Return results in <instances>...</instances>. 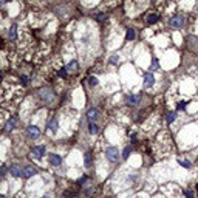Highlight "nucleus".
<instances>
[{
	"mask_svg": "<svg viewBox=\"0 0 198 198\" xmlns=\"http://www.w3.org/2000/svg\"><path fill=\"white\" fill-rule=\"evenodd\" d=\"M88 84H90V85H96V84H98V79L90 78V79H88Z\"/></svg>",
	"mask_w": 198,
	"mask_h": 198,
	"instance_id": "24",
	"label": "nucleus"
},
{
	"mask_svg": "<svg viewBox=\"0 0 198 198\" xmlns=\"http://www.w3.org/2000/svg\"><path fill=\"white\" fill-rule=\"evenodd\" d=\"M9 37L11 39H17V25H13L9 28Z\"/></svg>",
	"mask_w": 198,
	"mask_h": 198,
	"instance_id": "11",
	"label": "nucleus"
},
{
	"mask_svg": "<svg viewBox=\"0 0 198 198\" xmlns=\"http://www.w3.org/2000/svg\"><path fill=\"white\" fill-rule=\"evenodd\" d=\"M177 119V112H170L169 115H167V122H173V121Z\"/></svg>",
	"mask_w": 198,
	"mask_h": 198,
	"instance_id": "14",
	"label": "nucleus"
},
{
	"mask_svg": "<svg viewBox=\"0 0 198 198\" xmlns=\"http://www.w3.org/2000/svg\"><path fill=\"white\" fill-rule=\"evenodd\" d=\"M59 76H60V78H67V68H62V70H59Z\"/></svg>",
	"mask_w": 198,
	"mask_h": 198,
	"instance_id": "23",
	"label": "nucleus"
},
{
	"mask_svg": "<svg viewBox=\"0 0 198 198\" xmlns=\"http://www.w3.org/2000/svg\"><path fill=\"white\" fill-rule=\"evenodd\" d=\"M183 23H184V17L183 16H175L170 19V22H169V25L172 26V28H181Z\"/></svg>",
	"mask_w": 198,
	"mask_h": 198,
	"instance_id": "4",
	"label": "nucleus"
},
{
	"mask_svg": "<svg viewBox=\"0 0 198 198\" xmlns=\"http://www.w3.org/2000/svg\"><path fill=\"white\" fill-rule=\"evenodd\" d=\"M184 107H186V104H184V102H180V104H178V108H180V110H183Z\"/></svg>",
	"mask_w": 198,
	"mask_h": 198,
	"instance_id": "28",
	"label": "nucleus"
},
{
	"mask_svg": "<svg viewBox=\"0 0 198 198\" xmlns=\"http://www.w3.org/2000/svg\"><path fill=\"white\" fill-rule=\"evenodd\" d=\"M36 173H37V170L34 169V167H25V169H23V173H22V177L31 178L33 175H36Z\"/></svg>",
	"mask_w": 198,
	"mask_h": 198,
	"instance_id": "10",
	"label": "nucleus"
},
{
	"mask_svg": "<svg viewBox=\"0 0 198 198\" xmlns=\"http://www.w3.org/2000/svg\"><path fill=\"white\" fill-rule=\"evenodd\" d=\"M180 164H181L183 167H187V169H189L190 166H192V164H190V163L187 161V159H181V161H180Z\"/></svg>",
	"mask_w": 198,
	"mask_h": 198,
	"instance_id": "20",
	"label": "nucleus"
},
{
	"mask_svg": "<svg viewBox=\"0 0 198 198\" xmlns=\"http://www.w3.org/2000/svg\"><path fill=\"white\" fill-rule=\"evenodd\" d=\"M48 128H51L53 132H58V122H56L54 119H51V121H50V124H48Z\"/></svg>",
	"mask_w": 198,
	"mask_h": 198,
	"instance_id": "16",
	"label": "nucleus"
},
{
	"mask_svg": "<svg viewBox=\"0 0 198 198\" xmlns=\"http://www.w3.org/2000/svg\"><path fill=\"white\" fill-rule=\"evenodd\" d=\"M116 60H118V58H116V56H113V58L110 59V62H112V64H116Z\"/></svg>",
	"mask_w": 198,
	"mask_h": 198,
	"instance_id": "29",
	"label": "nucleus"
},
{
	"mask_svg": "<svg viewBox=\"0 0 198 198\" xmlns=\"http://www.w3.org/2000/svg\"><path fill=\"white\" fill-rule=\"evenodd\" d=\"M128 155H130V148H128V147H125V148H124V152H122V157H124V159H125V158H128Z\"/></svg>",
	"mask_w": 198,
	"mask_h": 198,
	"instance_id": "22",
	"label": "nucleus"
},
{
	"mask_svg": "<svg viewBox=\"0 0 198 198\" xmlns=\"http://www.w3.org/2000/svg\"><path fill=\"white\" fill-rule=\"evenodd\" d=\"M48 161H50V164L51 166H60V163H62V158L59 157V155H54V153H50V157H48Z\"/></svg>",
	"mask_w": 198,
	"mask_h": 198,
	"instance_id": "5",
	"label": "nucleus"
},
{
	"mask_svg": "<svg viewBox=\"0 0 198 198\" xmlns=\"http://www.w3.org/2000/svg\"><path fill=\"white\" fill-rule=\"evenodd\" d=\"M147 20H148V23H155V22L158 20V16H148Z\"/></svg>",
	"mask_w": 198,
	"mask_h": 198,
	"instance_id": "21",
	"label": "nucleus"
},
{
	"mask_svg": "<svg viewBox=\"0 0 198 198\" xmlns=\"http://www.w3.org/2000/svg\"><path fill=\"white\" fill-rule=\"evenodd\" d=\"M33 155L34 157H37V158H42L45 155V147L43 146H37V147H33Z\"/></svg>",
	"mask_w": 198,
	"mask_h": 198,
	"instance_id": "9",
	"label": "nucleus"
},
{
	"mask_svg": "<svg viewBox=\"0 0 198 198\" xmlns=\"http://www.w3.org/2000/svg\"><path fill=\"white\" fill-rule=\"evenodd\" d=\"M186 195H187V198H193V193L190 190H186Z\"/></svg>",
	"mask_w": 198,
	"mask_h": 198,
	"instance_id": "27",
	"label": "nucleus"
},
{
	"mask_svg": "<svg viewBox=\"0 0 198 198\" xmlns=\"http://www.w3.org/2000/svg\"><path fill=\"white\" fill-rule=\"evenodd\" d=\"M152 68H158V60L153 59V64H152Z\"/></svg>",
	"mask_w": 198,
	"mask_h": 198,
	"instance_id": "26",
	"label": "nucleus"
},
{
	"mask_svg": "<svg viewBox=\"0 0 198 198\" xmlns=\"http://www.w3.org/2000/svg\"><path fill=\"white\" fill-rule=\"evenodd\" d=\"M9 173L13 175L14 178H19V177H22V173H23V169H22L20 166H17V164H14L13 167L9 169Z\"/></svg>",
	"mask_w": 198,
	"mask_h": 198,
	"instance_id": "7",
	"label": "nucleus"
},
{
	"mask_svg": "<svg viewBox=\"0 0 198 198\" xmlns=\"http://www.w3.org/2000/svg\"><path fill=\"white\" fill-rule=\"evenodd\" d=\"M14 127H16V119H14V118H13V119H9L8 121V124H6V130H13V128Z\"/></svg>",
	"mask_w": 198,
	"mask_h": 198,
	"instance_id": "15",
	"label": "nucleus"
},
{
	"mask_svg": "<svg viewBox=\"0 0 198 198\" xmlns=\"http://www.w3.org/2000/svg\"><path fill=\"white\" fill-rule=\"evenodd\" d=\"M39 96L43 99V101H53V99H54V93L50 88H42V90H39Z\"/></svg>",
	"mask_w": 198,
	"mask_h": 198,
	"instance_id": "2",
	"label": "nucleus"
},
{
	"mask_svg": "<svg viewBox=\"0 0 198 198\" xmlns=\"http://www.w3.org/2000/svg\"><path fill=\"white\" fill-rule=\"evenodd\" d=\"M67 70H68V71H74V70H78V62H76V60H71V62L67 65Z\"/></svg>",
	"mask_w": 198,
	"mask_h": 198,
	"instance_id": "13",
	"label": "nucleus"
},
{
	"mask_svg": "<svg viewBox=\"0 0 198 198\" xmlns=\"http://www.w3.org/2000/svg\"><path fill=\"white\" fill-rule=\"evenodd\" d=\"M105 155H107V159L112 163H118L119 161V152H118L116 147H108L105 150Z\"/></svg>",
	"mask_w": 198,
	"mask_h": 198,
	"instance_id": "1",
	"label": "nucleus"
},
{
	"mask_svg": "<svg viewBox=\"0 0 198 198\" xmlns=\"http://www.w3.org/2000/svg\"><path fill=\"white\" fill-rule=\"evenodd\" d=\"M96 20H99V22L105 20V14H99V16H96Z\"/></svg>",
	"mask_w": 198,
	"mask_h": 198,
	"instance_id": "25",
	"label": "nucleus"
},
{
	"mask_svg": "<svg viewBox=\"0 0 198 198\" xmlns=\"http://www.w3.org/2000/svg\"><path fill=\"white\" fill-rule=\"evenodd\" d=\"M3 172H5V167H0V175H2Z\"/></svg>",
	"mask_w": 198,
	"mask_h": 198,
	"instance_id": "30",
	"label": "nucleus"
},
{
	"mask_svg": "<svg viewBox=\"0 0 198 198\" xmlns=\"http://www.w3.org/2000/svg\"><path fill=\"white\" fill-rule=\"evenodd\" d=\"M42 198H51V197H50V195H45V197H42Z\"/></svg>",
	"mask_w": 198,
	"mask_h": 198,
	"instance_id": "31",
	"label": "nucleus"
},
{
	"mask_svg": "<svg viewBox=\"0 0 198 198\" xmlns=\"http://www.w3.org/2000/svg\"><path fill=\"white\" fill-rule=\"evenodd\" d=\"M87 118H88L90 122H94V121L99 118V112H98L96 108H90L88 112H87Z\"/></svg>",
	"mask_w": 198,
	"mask_h": 198,
	"instance_id": "8",
	"label": "nucleus"
},
{
	"mask_svg": "<svg viewBox=\"0 0 198 198\" xmlns=\"http://www.w3.org/2000/svg\"><path fill=\"white\" fill-rule=\"evenodd\" d=\"M26 133H28V136L31 139H36V138L40 136V130H39V127H36V125H28V127H26Z\"/></svg>",
	"mask_w": 198,
	"mask_h": 198,
	"instance_id": "3",
	"label": "nucleus"
},
{
	"mask_svg": "<svg viewBox=\"0 0 198 198\" xmlns=\"http://www.w3.org/2000/svg\"><path fill=\"white\" fill-rule=\"evenodd\" d=\"M127 39L128 40L135 39V31H133V29H127Z\"/></svg>",
	"mask_w": 198,
	"mask_h": 198,
	"instance_id": "19",
	"label": "nucleus"
},
{
	"mask_svg": "<svg viewBox=\"0 0 198 198\" xmlns=\"http://www.w3.org/2000/svg\"><path fill=\"white\" fill-rule=\"evenodd\" d=\"M85 166L87 167L91 166V153H85Z\"/></svg>",
	"mask_w": 198,
	"mask_h": 198,
	"instance_id": "17",
	"label": "nucleus"
},
{
	"mask_svg": "<svg viewBox=\"0 0 198 198\" xmlns=\"http://www.w3.org/2000/svg\"><path fill=\"white\" fill-rule=\"evenodd\" d=\"M153 84H155L153 74H152V73H147L146 76H144V87H146V88H150V87H153Z\"/></svg>",
	"mask_w": 198,
	"mask_h": 198,
	"instance_id": "6",
	"label": "nucleus"
},
{
	"mask_svg": "<svg viewBox=\"0 0 198 198\" xmlns=\"http://www.w3.org/2000/svg\"><path fill=\"white\" fill-rule=\"evenodd\" d=\"M90 132H91V133H98V132H99L98 125L94 124V122H90Z\"/></svg>",
	"mask_w": 198,
	"mask_h": 198,
	"instance_id": "18",
	"label": "nucleus"
},
{
	"mask_svg": "<svg viewBox=\"0 0 198 198\" xmlns=\"http://www.w3.org/2000/svg\"><path fill=\"white\" fill-rule=\"evenodd\" d=\"M127 102H128V104H132V105L138 104V102H139V96H138V94H136V96H128Z\"/></svg>",
	"mask_w": 198,
	"mask_h": 198,
	"instance_id": "12",
	"label": "nucleus"
}]
</instances>
